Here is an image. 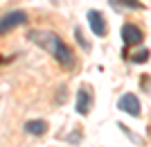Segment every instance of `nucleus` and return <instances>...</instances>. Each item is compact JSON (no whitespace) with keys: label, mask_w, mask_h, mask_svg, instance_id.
Returning a JSON list of instances; mask_svg holds the SVG:
<instances>
[{"label":"nucleus","mask_w":151,"mask_h":147,"mask_svg":"<svg viewBox=\"0 0 151 147\" xmlns=\"http://www.w3.org/2000/svg\"><path fill=\"white\" fill-rule=\"evenodd\" d=\"M29 38L36 45H41L43 50L50 52L52 57L59 61V66H63L65 70H70V68L75 66V54H72V50H70L54 32H32Z\"/></svg>","instance_id":"obj_1"},{"label":"nucleus","mask_w":151,"mask_h":147,"mask_svg":"<svg viewBox=\"0 0 151 147\" xmlns=\"http://www.w3.org/2000/svg\"><path fill=\"white\" fill-rule=\"evenodd\" d=\"M27 23V14L25 12H9L2 16V23H0V32L7 34L9 30H14L16 25H25Z\"/></svg>","instance_id":"obj_2"},{"label":"nucleus","mask_w":151,"mask_h":147,"mask_svg":"<svg viewBox=\"0 0 151 147\" xmlns=\"http://www.w3.org/2000/svg\"><path fill=\"white\" fill-rule=\"evenodd\" d=\"M90 106H93V91L88 86H81V88L77 91V113L88 115Z\"/></svg>","instance_id":"obj_3"},{"label":"nucleus","mask_w":151,"mask_h":147,"mask_svg":"<svg viewBox=\"0 0 151 147\" xmlns=\"http://www.w3.org/2000/svg\"><path fill=\"white\" fill-rule=\"evenodd\" d=\"M122 41H124L126 48L142 43V30H140V27H135L133 23H126V25H122Z\"/></svg>","instance_id":"obj_4"},{"label":"nucleus","mask_w":151,"mask_h":147,"mask_svg":"<svg viewBox=\"0 0 151 147\" xmlns=\"http://www.w3.org/2000/svg\"><path fill=\"white\" fill-rule=\"evenodd\" d=\"M117 109H122L124 113L133 115V118H138L140 115V102L133 93H124V95L120 97V102H117Z\"/></svg>","instance_id":"obj_5"},{"label":"nucleus","mask_w":151,"mask_h":147,"mask_svg":"<svg viewBox=\"0 0 151 147\" xmlns=\"http://www.w3.org/2000/svg\"><path fill=\"white\" fill-rule=\"evenodd\" d=\"M88 23H90L93 34H97V36H104V34H106V20H104V14L101 12L90 9L88 12Z\"/></svg>","instance_id":"obj_6"},{"label":"nucleus","mask_w":151,"mask_h":147,"mask_svg":"<svg viewBox=\"0 0 151 147\" xmlns=\"http://www.w3.org/2000/svg\"><path fill=\"white\" fill-rule=\"evenodd\" d=\"M45 129H47V125H45L43 120H29L25 125V131H27V134H32V136H43Z\"/></svg>","instance_id":"obj_7"},{"label":"nucleus","mask_w":151,"mask_h":147,"mask_svg":"<svg viewBox=\"0 0 151 147\" xmlns=\"http://www.w3.org/2000/svg\"><path fill=\"white\" fill-rule=\"evenodd\" d=\"M108 2H111L115 9H122V7H126V9H142V2H140V0H108Z\"/></svg>","instance_id":"obj_8"},{"label":"nucleus","mask_w":151,"mask_h":147,"mask_svg":"<svg viewBox=\"0 0 151 147\" xmlns=\"http://www.w3.org/2000/svg\"><path fill=\"white\" fill-rule=\"evenodd\" d=\"M133 61H135V64H145V61H149V50H140V52H135V54H133Z\"/></svg>","instance_id":"obj_9"},{"label":"nucleus","mask_w":151,"mask_h":147,"mask_svg":"<svg viewBox=\"0 0 151 147\" xmlns=\"http://www.w3.org/2000/svg\"><path fill=\"white\" fill-rule=\"evenodd\" d=\"M75 34H77V41H79V43H81V45H83V48H86V50H88L90 45H88V43H86V38H83V34H81V30H77V32H75Z\"/></svg>","instance_id":"obj_10"}]
</instances>
